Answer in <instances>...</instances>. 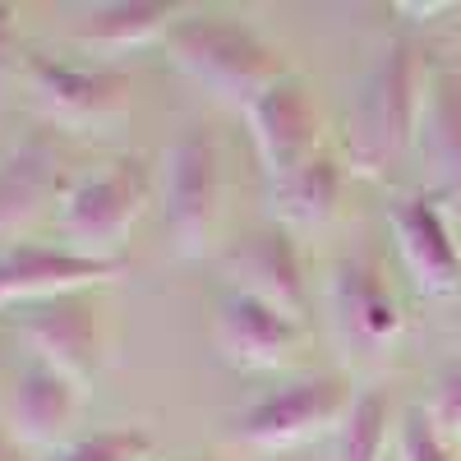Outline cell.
Returning a JSON list of instances; mask_svg holds the SVG:
<instances>
[{"mask_svg":"<svg viewBox=\"0 0 461 461\" xmlns=\"http://www.w3.org/2000/svg\"><path fill=\"white\" fill-rule=\"evenodd\" d=\"M420 106H425V74H420V51L397 37L388 42L356 97V125L346 139L351 152V171L360 176H383L406 158L420 130Z\"/></svg>","mask_w":461,"mask_h":461,"instance_id":"6da1fadb","label":"cell"},{"mask_svg":"<svg viewBox=\"0 0 461 461\" xmlns=\"http://www.w3.org/2000/svg\"><path fill=\"white\" fill-rule=\"evenodd\" d=\"M152 199V167L139 152L97 162L79 176H69L65 194L56 203V230L65 236V249L88 258H115L134 221L143 217Z\"/></svg>","mask_w":461,"mask_h":461,"instance_id":"7a4b0ae2","label":"cell"},{"mask_svg":"<svg viewBox=\"0 0 461 461\" xmlns=\"http://www.w3.org/2000/svg\"><path fill=\"white\" fill-rule=\"evenodd\" d=\"M167 51L194 84H203L212 97L240 106V111H249L286 74L277 51L254 28L212 19V14L176 19L167 32Z\"/></svg>","mask_w":461,"mask_h":461,"instance_id":"3957f363","label":"cell"},{"mask_svg":"<svg viewBox=\"0 0 461 461\" xmlns=\"http://www.w3.org/2000/svg\"><path fill=\"white\" fill-rule=\"evenodd\" d=\"M221 148L208 130H185L162 158V203L180 254H208L221 226Z\"/></svg>","mask_w":461,"mask_h":461,"instance_id":"277c9868","label":"cell"},{"mask_svg":"<svg viewBox=\"0 0 461 461\" xmlns=\"http://www.w3.org/2000/svg\"><path fill=\"white\" fill-rule=\"evenodd\" d=\"M351 402L356 397L346 388V378H337V374L304 378V383H291V388L254 402L240 415L236 434H240V443H249L258 452H286V447L314 443V438L341 429Z\"/></svg>","mask_w":461,"mask_h":461,"instance_id":"5b68a950","label":"cell"},{"mask_svg":"<svg viewBox=\"0 0 461 461\" xmlns=\"http://www.w3.org/2000/svg\"><path fill=\"white\" fill-rule=\"evenodd\" d=\"M23 79L37 111L65 130L106 125L130 102V79L121 69H102V65H65L51 56H23Z\"/></svg>","mask_w":461,"mask_h":461,"instance_id":"8992f818","label":"cell"},{"mask_svg":"<svg viewBox=\"0 0 461 461\" xmlns=\"http://www.w3.org/2000/svg\"><path fill=\"white\" fill-rule=\"evenodd\" d=\"M332 332L346 356L378 360L402 337V304L374 254L341 258L332 273Z\"/></svg>","mask_w":461,"mask_h":461,"instance_id":"52a82bcc","label":"cell"},{"mask_svg":"<svg viewBox=\"0 0 461 461\" xmlns=\"http://www.w3.org/2000/svg\"><path fill=\"white\" fill-rule=\"evenodd\" d=\"M19 332L32 346V360L69 374L74 383L102 369V310L84 291L23 304Z\"/></svg>","mask_w":461,"mask_h":461,"instance_id":"ba28073f","label":"cell"},{"mask_svg":"<svg viewBox=\"0 0 461 461\" xmlns=\"http://www.w3.org/2000/svg\"><path fill=\"white\" fill-rule=\"evenodd\" d=\"M393 240L420 295L447 300L461 291V249L434 194H402L388 203Z\"/></svg>","mask_w":461,"mask_h":461,"instance_id":"9c48e42d","label":"cell"},{"mask_svg":"<svg viewBox=\"0 0 461 461\" xmlns=\"http://www.w3.org/2000/svg\"><path fill=\"white\" fill-rule=\"evenodd\" d=\"M245 115H249V134H254L267 185L291 176L295 167H304L323 152L319 148V111H314L310 93H304V84L291 79V74H282Z\"/></svg>","mask_w":461,"mask_h":461,"instance_id":"30bf717a","label":"cell"},{"mask_svg":"<svg viewBox=\"0 0 461 461\" xmlns=\"http://www.w3.org/2000/svg\"><path fill=\"white\" fill-rule=\"evenodd\" d=\"M230 291L249 295L267 310H277L295 323H304V267H300V249L291 240L286 226H263L254 236H245L236 249L221 258Z\"/></svg>","mask_w":461,"mask_h":461,"instance_id":"8fae6325","label":"cell"},{"mask_svg":"<svg viewBox=\"0 0 461 461\" xmlns=\"http://www.w3.org/2000/svg\"><path fill=\"white\" fill-rule=\"evenodd\" d=\"M121 273V258H88L65 245H32V240H5L0 245V304L10 300H51L69 291H88L97 282H111Z\"/></svg>","mask_w":461,"mask_h":461,"instance_id":"7c38bea8","label":"cell"},{"mask_svg":"<svg viewBox=\"0 0 461 461\" xmlns=\"http://www.w3.org/2000/svg\"><path fill=\"white\" fill-rule=\"evenodd\" d=\"M304 328L267 304L230 291L217 304V351L236 369H282L300 356Z\"/></svg>","mask_w":461,"mask_h":461,"instance_id":"4fadbf2b","label":"cell"},{"mask_svg":"<svg viewBox=\"0 0 461 461\" xmlns=\"http://www.w3.org/2000/svg\"><path fill=\"white\" fill-rule=\"evenodd\" d=\"M65 185L69 176L60 162V148L47 134H32L28 143H19L0 162V245L19 236L23 226H32L51 203H60Z\"/></svg>","mask_w":461,"mask_h":461,"instance_id":"5bb4252c","label":"cell"},{"mask_svg":"<svg viewBox=\"0 0 461 461\" xmlns=\"http://www.w3.org/2000/svg\"><path fill=\"white\" fill-rule=\"evenodd\" d=\"M79 411H84L79 383L42 360H28L10 397V438L28 447H51L79 425Z\"/></svg>","mask_w":461,"mask_h":461,"instance_id":"9a60e30c","label":"cell"},{"mask_svg":"<svg viewBox=\"0 0 461 461\" xmlns=\"http://www.w3.org/2000/svg\"><path fill=\"white\" fill-rule=\"evenodd\" d=\"M415 148L429 162V171L438 180V194L461 203V65L429 74Z\"/></svg>","mask_w":461,"mask_h":461,"instance_id":"2e32d148","label":"cell"},{"mask_svg":"<svg viewBox=\"0 0 461 461\" xmlns=\"http://www.w3.org/2000/svg\"><path fill=\"white\" fill-rule=\"evenodd\" d=\"M337 203H341V167L328 152L267 185V208L286 226H323L337 217Z\"/></svg>","mask_w":461,"mask_h":461,"instance_id":"e0dca14e","label":"cell"},{"mask_svg":"<svg viewBox=\"0 0 461 461\" xmlns=\"http://www.w3.org/2000/svg\"><path fill=\"white\" fill-rule=\"evenodd\" d=\"M176 10L162 5V0H121V5H102L93 10L74 37L79 47H97V51H125V47H143L152 37L171 32V19Z\"/></svg>","mask_w":461,"mask_h":461,"instance_id":"ac0fdd59","label":"cell"},{"mask_svg":"<svg viewBox=\"0 0 461 461\" xmlns=\"http://www.w3.org/2000/svg\"><path fill=\"white\" fill-rule=\"evenodd\" d=\"M388 425H393V406L383 393H360L346 411L341 429H337V456L332 461H383L388 452Z\"/></svg>","mask_w":461,"mask_h":461,"instance_id":"d6986e66","label":"cell"},{"mask_svg":"<svg viewBox=\"0 0 461 461\" xmlns=\"http://www.w3.org/2000/svg\"><path fill=\"white\" fill-rule=\"evenodd\" d=\"M148 456H152V434L143 429H102L60 452V461H148Z\"/></svg>","mask_w":461,"mask_h":461,"instance_id":"ffe728a7","label":"cell"},{"mask_svg":"<svg viewBox=\"0 0 461 461\" xmlns=\"http://www.w3.org/2000/svg\"><path fill=\"white\" fill-rule=\"evenodd\" d=\"M402 461H452V443L438 434L425 406H411L402 415Z\"/></svg>","mask_w":461,"mask_h":461,"instance_id":"44dd1931","label":"cell"},{"mask_svg":"<svg viewBox=\"0 0 461 461\" xmlns=\"http://www.w3.org/2000/svg\"><path fill=\"white\" fill-rule=\"evenodd\" d=\"M429 420L438 425V434H443L447 443L461 438V369H452V374L438 378V393H434V402H429Z\"/></svg>","mask_w":461,"mask_h":461,"instance_id":"7402d4cb","label":"cell"},{"mask_svg":"<svg viewBox=\"0 0 461 461\" xmlns=\"http://www.w3.org/2000/svg\"><path fill=\"white\" fill-rule=\"evenodd\" d=\"M19 69V51H14V23H10V5H0V88L10 84V74Z\"/></svg>","mask_w":461,"mask_h":461,"instance_id":"603a6c76","label":"cell"},{"mask_svg":"<svg viewBox=\"0 0 461 461\" xmlns=\"http://www.w3.org/2000/svg\"><path fill=\"white\" fill-rule=\"evenodd\" d=\"M406 14H438V10H447V5H402Z\"/></svg>","mask_w":461,"mask_h":461,"instance_id":"cb8c5ba5","label":"cell"},{"mask_svg":"<svg viewBox=\"0 0 461 461\" xmlns=\"http://www.w3.org/2000/svg\"><path fill=\"white\" fill-rule=\"evenodd\" d=\"M0 461H19V452H14L10 438H0Z\"/></svg>","mask_w":461,"mask_h":461,"instance_id":"d4e9b609","label":"cell"}]
</instances>
